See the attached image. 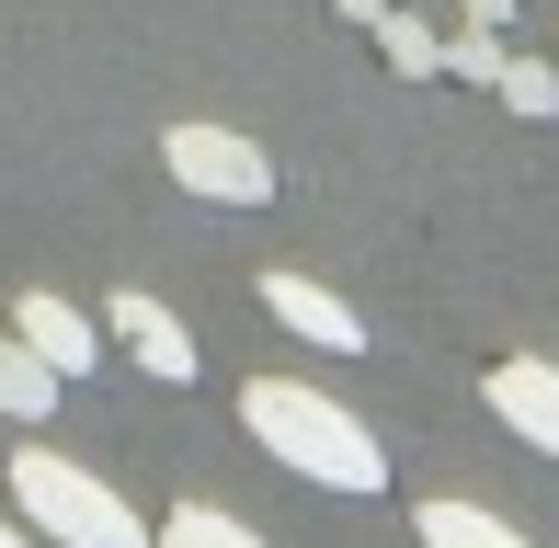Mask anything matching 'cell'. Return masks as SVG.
Instances as JSON below:
<instances>
[{
    "mask_svg": "<svg viewBox=\"0 0 559 548\" xmlns=\"http://www.w3.org/2000/svg\"><path fill=\"white\" fill-rule=\"evenodd\" d=\"M240 422H251V445H263L274 468H297V480H320V491H389V445L309 378H251Z\"/></svg>",
    "mask_w": 559,
    "mask_h": 548,
    "instance_id": "1",
    "label": "cell"
},
{
    "mask_svg": "<svg viewBox=\"0 0 559 548\" xmlns=\"http://www.w3.org/2000/svg\"><path fill=\"white\" fill-rule=\"evenodd\" d=\"M12 503H23V526L46 548H148V514L115 480H92L81 457H46V445L12 457Z\"/></svg>",
    "mask_w": 559,
    "mask_h": 548,
    "instance_id": "2",
    "label": "cell"
},
{
    "mask_svg": "<svg viewBox=\"0 0 559 548\" xmlns=\"http://www.w3.org/2000/svg\"><path fill=\"white\" fill-rule=\"evenodd\" d=\"M160 171L183 194H206V206H274V160H263V138H240V127H171Z\"/></svg>",
    "mask_w": 559,
    "mask_h": 548,
    "instance_id": "3",
    "label": "cell"
},
{
    "mask_svg": "<svg viewBox=\"0 0 559 548\" xmlns=\"http://www.w3.org/2000/svg\"><path fill=\"white\" fill-rule=\"evenodd\" d=\"M104 332L126 343V366H138V378H160V389H194V332H183V320H171L148 286H126V297H115V309H104Z\"/></svg>",
    "mask_w": 559,
    "mask_h": 548,
    "instance_id": "4",
    "label": "cell"
},
{
    "mask_svg": "<svg viewBox=\"0 0 559 548\" xmlns=\"http://www.w3.org/2000/svg\"><path fill=\"white\" fill-rule=\"evenodd\" d=\"M479 401H491V422H502L514 445H537V457L559 468V366L514 355V366H491V378H479Z\"/></svg>",
    "mask_w": 559,
    "mask_h": 548,
    "instance_id": "5",
    "label": "cell"
},
{
    "mask_svg": "<svg viewBox=\"0 0 559 548\" xmlns=\"http://www.w3.org/2000/svg\"><path fill=\"white\" fill-rule=\"evenodd\" d=\"M263 309L286 320L297 343H320V355H366V320H354L320 274H263Z\"/></svg>",
    "mask_w": 559,
    "mask_h": 548,
    "instance_id": "6",
    "label": "cell"
},
{
    "mask_svg": "<svg viewBox=\"0 0 559 548\" xmlns=\"http://www.w3.org/2000/svg\"><path fill=\"white\" fill-rule=\"evenodd\" d=\"M12 332L35 343V355L58 366V378H92V366H104V320H81V309H69V297H46V286H23Z\"/></svg>",
    "mask_w": 559,
    "mask_h": 548,
    "instance_id": "7",
    "label": "cell"
},
{
    "mask_svg": "<svg viewBox=\"0 0 559 548\" xmlns=\"http://www.w3.org/2000/svg\"><path fill=\"white\" fill-rule=\"evenodd\" d=\"M58 389H69V378L35 355V343L0 332V422H46V412H58Z\"/></svg>",
    "mask_w": 559,
    "mask_h": 548,
    "instance_id": "8",
    "label": "cell"
},
{
    "mask_svg": "<svg viewBox=\"0 0 559 548\" xmlns=\"http://www.w3.org/2000/svg\"><path fill=\"white\" fill-rule=\"evenodd\" d=\"M366 35H377V58H389L400 81H445V35H435L423 12H400V0H389V12H377Z\"/></svg>",
    "mask_w": 559,
    "mask_h": 548,
    "instance_id": "9",
    "label": "cell"
},
{
    "mask_svg": "<svg viewBox=\"0 0 559 548\" xmlns=\"http://www.w3.org/2000/svg\"><path fill=\"white\" fill-rule=\"evenodd\" d=\"M412 537H423V548H525V526H502L491 503H423Z\"/></svg>",
    "mask_w": 559,
    "mask_h": 548,
    "instance_id": "10",
    "label": "cell"
},
{
    "mask_svg": "<svg viewBox=\"0 0 559 548\" xmlns=\"http://www.w3.org/2000/svg\"><path fill=\"white\" fill-rule=\"evenodd\" d=\"M148 548H263L240 526V514H217V503H171L160 526H148Z\"/></svg>",
    "mask_w": 559,
    "mask_h": 548,
    "instance_id": "11",
    "label": "cell"
},
{
    "mask_svg": "<svg viewBox=\"0 0 559 548\" xmlns=\"http://www.w3.org/2000/svg\"><path fill=\"white\" fill-rule=\"evenodd\" d=\"M491 92L525 115V127H548V115H559V69H548V58H502V81H491Z\"/></svg>",
    "mask_w": 559,
    "mask_h": 548,
    "instance_id": "12",
    "label": "cell"
},
{
    "mask_svg": "<svg viewBox=\"0 0 559 548\" xmlns=\"http://www.w3.org/2000/svg\"><path fill=\"white\" fill-rule=\"evenodd\" d=\"M445 81H502V35L491 23H468V35L445 46Z\"/></svg>",
    "mask_w": 559,
    "mask_h": 548,
    "instance_id": "13",
    "label": "cell"
},
{
    "mask_svg": "<svg viewBox=\"0 0 559 548\" xmlns=\"http://www.w3.org/2000/svg\"><path fill=\"white\" fill-rule=\"evenodd\" d=\"M456 12H468V23H491V35H502V23H514L525 0H456Z\"/></svg>",
    "mask_w": 559,
    "mask_h": 548,
    "instance_id": "14",
    "label": "cell"
},
{
    "mask_svg": "<svg viewBox=\"0 0 559 548\" xmlns=\"http://www.w3.org/2000/svg\"><path fill=\"white\" fill-rule=\"evenodd\" d=\"M0 548H46V537H35V526H12V514H0Z\"/></svg>",
    "mask_w": 559,
    "mask_h": 548,
    "instance_id": "15",
    "label": "cell"
},
{
    "mask_svg": "<svg viewBox=\"0 0 559 548\" xmlns=\"http://www.w3.org/2000/svg\"><path fill=\"white\" fill-rule=\"evenodd\" d=\"M343 12H354V23H377V12H389V0H343Z\"/></svg>",
    "mask_w": 559,
    "mask_h": 548,
    "instance_id": "16",
    "label": "cell"
}]
</instances>
